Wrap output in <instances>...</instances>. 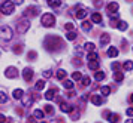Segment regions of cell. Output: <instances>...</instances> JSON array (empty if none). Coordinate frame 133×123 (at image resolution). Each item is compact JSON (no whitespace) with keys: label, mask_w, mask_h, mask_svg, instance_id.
Instances as JSON below:
<instances>
[{"label":"cell","mask_w":133,"mask_h":123,"mask_svg":"<svg viewBox=\"0 0 133 123\" xmlns=\"http://www.w3.org/2000/svg\"><path fill=\"white\" fill-rule=\"evenodd\" d=\"M42 24L45 25V27H52V25L55 24L54 15H51V13H45V15H42Z\"/></svg>","instance_id":"cell-1"},{"label":"cell","mask_w":133,"mask_h":123,"mask_svg":"<svg viewBox=\"0 0 133 123\" xmlns=\"http://www.w3.org/2000/svg\"><path fill=\"white\" fill-rule=\"evenodd\" d=\"M2 12H3V15H9V13H12L14 12V3L12 2L5 0V2L2 3Z\"/></svg>","instance_id":"cell-2"},{"label":"cell","mask_w":133,"mask_h":123,"mask_svg":"<svg viewBox=\"0 0 133 123\" xmlns=\"http://www.w3.org/2000/svg\"><path fill=\"white\" fill-rule=\"evenodd\" d=\"M0 34L3 36V39H11V36H12V30L9 28L8 25H3L2 30H0Z\"/></svg>","instance_id":"cell-3"},{"label":"cell","mask_w":133,"mask_h":123,"mask_svg":"<svg viewBox=\"0 0 133 123\" xmlns=\"http://www.w3.org/2000/svg\"><path fill=\"white\" fill-rule=\"evenodd\" d=\"M31 77H33V70H31V68H25V70L23 71V79H24L25 82H30Z\"/></svg>","instance_id":"cell-4"},{"label":"cell","mask_w":133,"mask_h":123,"mask_svg":"<svg viewBox=\"0 0 133 123\" xmlns=\"http://www.w3.org/2000/svg\"><path fill=\"white\" fill-rule=\"evenodd\" d=\"M60 110H61V111H64V113H72L73 108L69 105L67 102H63V101H61V102H60Z\"/></svg>","instance_id":"cell-5"},{"label":"cell","mask_w":133,"mask_h":123,"mask_svg":"<svg viewBox=\"0 0 133 123\" xmlns=\"http://www.w3.org/2000/svg\"><path fill=\"white\" fill-rule=\"evenodd\" d=\"M55 94H57V89H49V91H46V94H45V98L46 100H54L55 98Z\"/></svg>","instance_id":"cell-6"},{"label":"cell","mask_w":133,"mask_h":123,"mask_svg":"<svg viewBox=\"0 0 133 123\" xmlns=\"http://www.w3.org/2000/svg\"><path fill=\"white\" fill-rule=\"evenodd\" d=\"M23 104L24 107H30L33 104V98H31L30 95H24V98H23Z\"/></svg>","instance_id":"cell-7"},{"label":"cell","mask_w":133,"mask_h":123,"mask_svg":"<svg viewBox=\"0 0 133 123\" xmlns=\"http://www.w3.org/2000/svg\"><path fill=\"white\" fill-rule=\"evenodd\" d=\"M91 102L94 104V105H100L102 104V98H100V95H91Z\"/></svg>","instance_id":"cell-8"},{"label":"cell","mask_w":133,"mask_h":123,"mask_svg":"<svg viewBox=\"0 0 133 123\" xmlns=\"http://www.w3.org/2000/svg\"><path fill=\"white\" fill-rule=\"evenodd\" d=\"M29 28V21L27 19H24V21H21L18 25V30H19V33H23V31H25V30Z\"/></svg>","instance_id":"cell-9"},{"label":"cell","mask_w":133,"mask_h":123,"mask_svg":"<svg viewBox=\"0 0 133 123\" xmlns=\"http://www.w3.org/2000/svg\"><path fill=\"white\" fill-rule=\"evenodd\" d=\"M117 55H118V49H117V47H109L108 49V56L109 58H115V56H117Z\"/></svg>","instance_id":"cell-10"},{"label":"cell","mask_w":133,"mask_h":123,"mask_svg":"<svg viewBox=\"0 0 133 123\" xmlns=\"http://www.w3.org/2000/svg\"><path fill=\"white\" fill-rule=\"evenodd\" d=\"M118 9H120L118 3H111V5H108V12H111V13H115Z\"/></svg>","instance_id":"cell-11"},{"label":"cell","mask_w":133,"mask_h":123,"mask_svg":"<svg viewBox=\"0 0 133 123\" xmlns=\"http://www.w3.org/2000/svg\"><path fill=\"white\" fill-rule=\"evenodd\" d=\"M12 95H14V98H15V100H21V98H23V95H24V92H23L21 89H15Z\"/></svg>","instance_id":"cell-12"},{"label":"cell","mask_w":133,"mask_h":123,"mask_svg":"<svg viewBox=\"0 0 133 123\" xmlns=\"http://www.w3.org/2000/svg\"><path fill=\"white\" fill-rule=\"evenodd\" d=\"M108 119H109L111 123H117L118 119H120V116H118V114H111V113H108Z\"/></svg>","instance_id":"cell-13"},{"label":"cell","mask_w":133,"mask_h":123,"mask_svg":"<svg viewBox=\"0 0 133 123\" xmlns=\"http://www.w3.org/2000/svg\"><path fill=\"white\" fill-rule=\"evenodd\" d=\"M91 19H93V22H96V24H100L102 22V17H100V13H93V17H91Z\"/></svg>","instance_id":"cell-14"},{"label":"cell","mask_w":133,"mask_h":123,"mask_svg":"<svg viewBox=\"0 0 133 123\" xmlns=\"http://www.w3.org/2000/svg\"><path fill=\"white\" fill-rule=\"evenodd\" d=\"M85 15H87V11H85V9H79V11L76 12V18H78V19H84Z\"/></svg>","instance_id":"cell-15"},{"label":"cell","mask_w":133,"mask_h":123,"mask_svg":"<svg viewBox=\"0 0 133 123\" xmlns=\"http://www.w3.org/2000/svg\"><path fill=\"white\" fill-rule=\"evenodd\" d=\"M124 70L126 71H132L133 70V62L132 61H126V62H124Z\"/></svg>","instance_id":"cell-16"},{"label":"cell","mask_w":133,"mask_h":123,"mask_svg":"<svg viewBox=\"0 0 133 123\" xmlns=\"http://www.w3.org/2000/svg\"><path fill=\"white\" fill-rule=\"evenodd\" d=\"M100 92H102V95H105V96H108V95L111 94V88H109V86H102V89H100Z\"/></svg>","instance_id":"cell-17"},{"label":"cell","mask_w":133,"mask_h":123,"mask_svg":"<svg viewBox=\"0 0 133 123\" xmlns=\"http://www.w3.org/2000/svg\"><path fill=\"white\" fill-rule=\"evenodd\" d=\"M46 2H48V5L52 6V7H57V6H60V3H61V0H46Z\"/></svg>","instance_id":"cell-18"},{"label":"cell","mask_w":133,"mask_h":123,"mask_svg":"<svg viewBox=\"0 0 133 123\" xmlns=\"http://www.w3.org/2000/svg\"><path fill=\"white\" fill-rule=\"evenodd\" d=\"M82 30H84V31H90L91 30V22H88V21H82Z\"/></svg>","instance_id":"cell-19"},{"label":"cell","mask_w":133,"mask_h":123,"mask_svg":"<svg viewBox=\"0 0 133 123\" xmlns=\"http://www.w3.org/2000/svg\"><path fill=\"white\" fill-rule=\"evenodd\" d=\"M94 79H96L97 82H99V80H103V79H105V73H103V71H97L96 74H94Z\"/></svg>","instance_id":"cell-20"},{"label":"cell","mask_w":133,"mask_h":123,"mask_svg":"<svg viewBox=\"0 0 133 123\" xmlns=\"http://www.w3.org/2000/svg\"><path fill=\"white\" fill-rule=\"evenodd\" d=\"M109 40H111L109 34H103L102 37H100V42H102V45H103V46H105V45H106V43H108Z\"/></svg>","instance_id":"cell-21"},{"label":"cell","mask_w":133,"mask_h":123,"mask_svg":"<svg viewBox=\"0 0 133 123\" xmlns=\"http://www.w3.org/2000/svg\"><path fill=\"white\" fill-rule=\"evenodd\" d=\"M88 67H90V70H97V68H99V62H97V61H90Z\"/></svg>","instance_id":"cell-22"},{"label":"cell","mask_w":133,"mask_h":123,"mask_svg":"<svg viewBox=\"0 0 133 123\" xmlns=\"http://www.w3.org/2000/svg\"><path fill=\"white\" fill-rule=\"evenodd\" d=\"M66 39L67 40H75V39H76V33H75V31H69L67 36H66Z\"/></svg>","instance_id":"cell-23"},{"label":"cell","mask_w":133,"mask_h":123,"mask_svg":"<svg viewBox=\"0 0 133 123\" xmlns=\"http://www.w3.org/2000/svg\"><path fill=\"white\" fill-rule=\"evenodd\" d=\"M87 59H88V61H96V59H97V53H96V51H94V52H90V53H88Z\"/></svg>","instance_id":"cell-24"},{"label":"cell","mask_w":133,"mask_h":123,"mask_svg":"<svg viewBox=\"0 0 133 123\" xmlns=\"http://www.w3.org/2000/svg\"><path fill=\"white\" fill-rule=\"evenodd\" d=\"M118 28H120L121 31H126L127 30V22L126 21H120V22H118Z\"/></svg>","instance_id":"cell-25"},{"label":"cell","mask_w":133,"mask_h":123,"mask_svg":"<svg viewBox=\"0 0 133 123\" xmlns=\"http://www.w3.org/2000/svg\"><path fill=\"white\" fill-rule=\"evenodd\" d=\"M84 47L87 49V51H90V52H94V49H96V46H94L93 43H85Z\"/></svg>","instance_id":"cell-26"},{"label":"cell","mask_w":133,"mask_h":123,"mask_svg":"<svg viewBox=\"0 0 133 123\" xmlns=\"http://www.w3.org/2000/svg\"><path fill=\"white\" fill-rule=\"evenodd\" d=\"M63 86H64L66 89H72V88H73L72 80H64V82H63Z\"/></svg>","instance_id":"cell-27"},{"label":"cell","mask_w":133,"mask_h":123,"mask_svg":"<svg viewBox=\"0 0 133 123\" xmlns=\"http://www.w3.org/2000/svg\"><path fill=\"white\" fill-rule=\"evenodd\" d=\"M43 88H45V82H43V80H39V82L36 83V91H42Z\"/></svg>","instance_id":"cell-28"},{"label":"cell","mask_w":133,"mask_h":123,"mask_svg":"<svg viewBox=\"0 0 133 123\" xmlns=\"http://www.w3.org/2000/svg\"><path fill=\"white\" fill-rule=\"evenodd\" d=\"M25 13H27V15H36L37 9H36V7H29V9L25 11Z\"/></svg>","instance_id":"cell-29"},{"label":"cell","mask_w":133,"mask_h":123,"mask_svg":"<svg viewBox=\"0 0 133 123\" xmlns=\"http://www.w3.org/2000/svg\"><path fill=\"white\" fill-rule=\"evenodd\" d=\"M57 77H58L60 80H63V79L66 77V71H64V70H58V71H57Z\"/></svg>","instance_id":"cell-30"},{"label":"cell","mask_w":133,"mask_h":123,"mask_svg":"<svg viewBox=\"0 0 133 123\" xmlns=\"http://www.w3.org/2000/svg\"><path fill=\"white\" fill-rule=\"evenodd\" d=\"M81 79H82V74H81L79 71H76V73L72 74V80H81Z\"/></svg>","instance_id":"cell-31"},{"label":"cell","mask_w":133,"mask_h":123,"mask_svg":"<svg viewBox=\"0 0 133 123\" xmlns=\"http://www.w3.org/2000/svg\"><path fill=\"white\" fill-rule=\"evenodd\" d=\"M33 116H35V117H37V119H43V113L41 111V110H35Z\"/></svg>","instance_id":"cell-32"},{"label":"cell","mask_w":133,"mask_h":123,"mask_svg":"<svg viewBox=\"0 0 133 123\" xmlns=\"http://www.w3.org/2000/svg\"><path fill=\"white\" fill-rule=\"evenodd\" d=\"M123 79H124L123 73H118V71H117V73H115V82H121Z\"/></svg>","instance_id":"cell-33"},{"label":"cell","mask_w":133,"mask_h":123,"mask_svg":"<svg viewBox=\"0 0 133 123\" xmlns=\"http://www.w3.org/2000/svg\"><path fill=\"white\" fill-rule=\"evenodd\" d=\"M82 85H84V86H88V85H90V77H82Z\"/></svg>","instance_id":"cell-34"},{"label":"cell","mask_w":133,"mask_h":123,"mask_svg":"<svg viewBox=\"0 0 133 123\" xmlns=\"http://www.w3.org/2000/svg\"><path fill=\"white\" fill-rule=\"evenodd\" d=\"M73 28H75V25H73L72 22H67L66 24V30H67V31H70V30H73Z\"/></svg>","instance_id":"cell-35"},{"label":"cell","mask_w":133,"mask_h":123,"mask_svg":"<svg viewBox=\"0 0 133 123\" xmlns=\"http://www.w3.org/2000/svg\"><path fill=\"white\" fill-rule=\"evenodd\" d=\"M45 111L48 113V114H52V107H51V105H46V107H45Z\"/></svg>","instance_id":"cell-36"},{"label":"cell","mask_w":133,"mask_h":123,"mask_svg":"<svg viewBox=\"0 0 133 123\" xmlns=\"http://www.w3.org/2000/svg\"><path fill=\"white\" fill-rule=\"evenodd\" d=\"M127 116H130V117H133V108H127Z\"/></svg>","instance_id":"cell-37"},{"label":"cell","mask_w":133,"mask_h":123,"mask_svg":"<svg viewBox=\"0 0 133 123\" xmlns=\"http://www.w3.org/2000/svg\"><path fill=\"white\" fill-rule=\"evenodd\" d=\"M0 101H2L3 104L6 102V95H5V94H2V96H0Z\"/></svg>","instance_id":"cell-38"},{"label":"cell","mask_w":133,"mask_h":123,"mask_svg":"<svg viewBox=\"0 0 133 123\" xmlns=\"http://www.w3.org/2000/svg\"><path fill=\"white\" fill-rule=\"evenodd\" d=\"M112 68H114V70H118V68H120V64H118V62H114V64H112Z\"/></svg>","instance_id":"cell-39"},{"label":"cell","mask_w":133,"mask_h":123,"mask_svg":"<svg viewBox=\"0 0 133 123\" xmlns=\"http://www.w3.org/2000/svg\"><path fill=\"white\" fill-rule=\"evenodd\" d=\"M43 76H45V77H51V71H45V73H43Z\"/></svg>","instance_id":"cell-40"},{"label":"cell","mask_w":133,"mask_h":123,"mask_svg":"<svg viewBox=\"0 0 133 123\" xmlns=\"http://www.w3.org/2000/svg\"><path fill=\"white\" fill-rule=\"evenodd\" d=\"M14 3H15V5H21V3H23V0H14Z\"/></svg>","instance_id":"cell-41"},{"label":"cell","mask_w":133,"mask_h":123,"mask_svg":"<svg viewBox=\"0 0 133 123\" xmlns=\"http://www.w3.org/2000/svg\"><path fill=\"white\" fill-rule=\"evenodd\" d=\"M5 120H6V119H5V116H0V122L5 123Z\"/></svg>","instance_id":"cell-42"},{"label":"cell","mask_w":133,"mask_h":123,"mask_svg":"<svg viewBox=\"0 0 133 123\" xmlns=\"http://www.w3.org/2000/svg\"><path fill=\"white\" fill-rule=\"evenodd\" d=\"M126 123H133V119H129V120H126Z\"/></svg>","instance_id":"cell-43"},{"label":"cell","mask_w":133,"mask_h":123,"mask_svg":"<svg viewBox=\"0 0 133 123\" xmlns=\"http://www.w3.org/2000/svg\"><path fill=\"white\" fill-rule=\"evenodd\" d=\"M130 102H133V94H132V96H130Z\"/></svg>","instance_id":"cell-44"}]
</instances>
